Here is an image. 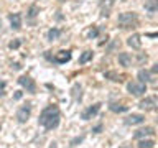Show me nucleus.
Returning <instances> with one entry per match:
<instances>
[{
    "instance_id": "nucleus-1",
    "label": "nucleus",
    "mask_w": 158,
    "mask_h": 148,
    "mask_svg": "<svg viewBox=\"0 0 158 148\" xmlns=\"http://www.w3.org/2000/svg\"><path fill=\"white\" fill-rule=\"evenodd\" d=\"M59 118H61L59 109L56 105H48L46 109H43L41 113H40L38 123L41 127H44L46 130H54V128L59 125Z\"/></svg>"
},
{
    "instance_id": "nucleus-2",
    "label": "nucleus",
    "mask_w": 158,
    "mask_h": 148,
    "mask_svg": "<svg viewBox=\"0 0 158 148\" xmlns=\"http://www.w3.org/2000/svg\"><path fill=\"white\" fill-rule=\"evenodd\" d=\"M137 22H138L137 13H133V12L120 13V15H118V18H117V23H118V27H120V28H130V27H135Z\"/></svg>"
},
{
    "instance_id": "nucleus-3",
    "label": "nucleus",
    "mask_w": 158,
    "mask_h": 148,
    "mask_svg": "<svg viewBox=\"0 0 158 148\" xmlns=\"http://www.w3.org/2000/svg\"><path fill=\"white\" fill-rule=\"evenodd\" d=\"M127 91L130 92L132 96H135V97H140V96H143V94L147 92V84L132 81V82H128V84H127Z\"/></svg>"
},
{
    "instance_id": "nucleus-4",
    "label": "nucleus",
    "mask_w": 158,
    "mask_h": 148,
    "mask_svg": "<svg viewBox=\"0 0 158 148\" xmlns=\"http://www.w3.org/2000/svg\"><path fill=\"white\" fill-rule=\"evenodd\" d=\"M18 84L23 89H27V92H30V94L36 92V84H35V81L30 76H20L18 77Z\"/></svg>"
},
{
    "instance_id": "nucleus-5",
    "label": "nucleus",
    "mask_w": 158,
    "mask_h": 148,
    "mask_svg": "<svg viewBox=\"0 0 158 148\" xmlns=\"http://www.w3.org/2000/svg\"><path fill=\"white\" fill-rule=\"evenodd\" d=\"M30 115H31V105L30 104H25L17 110V120L20 123H25L30 118Z\"/></svg>"
},
{
    "instance_id": "nucleus-6",
    "label": "nucleus",
    "mask_w": 158,
    "mask_h": 148,
    "mask_svg": "<svg viewBox=\"0 0 158 148\" xmlns=\"http://www.w3.org/2000/svg\"><path fill=\"white\" fill-rule=\"evenodd\" d=\"M101 105H102V104H94V105L87 107L86 110L81 113V118H82V120H91L92 117H96L97 113H99V110H101Z\"/></svg>"
},
{
    "instance_id": "nucleus-7",
    "label": "nucleus",
    "mask_w": 158,
    "mask_h": 148,
    "mask_svg": "<svg viewBox=\"0 0 158 148\" xmlns=\"http://www.w3.org/2000/svg\"><path fill=\"white\" fill-rule=\"evenodd\" d=\"M156 97L155 96H150V97H145L143 101L140 102V109H143V110H156Z\"/></svg>"
},
{
    "instance_id": "nucleus-8",
    "label": "nucleus",
    "mask_w": 158,
    "mask_h": 148,
    "mask_svg": "<svg viewBox=\"0 0 158 148\" xmlns=\"http://www.w3.org/2000/svg\"><path fill=\"white\" fill-rule=\"evenodd\" d=\"M71 61V51H59L56 56H53V63L56 64H66Z\"/></svg>"
},
{
    "instance_id": "nucleus-9",
    "label": "nucleus",
    "mask_w": 158,
    "mask_h": 148,
    "mask_svg": "<svg viewBox=\"0 0 158 148\" xmlns=\"http://www.w3.org/2000/svg\"><path fill=\"white\" fill-rule=\"evenodd\" d=\"M127 123V125H138V123H143L145 122V117L142 115V113H132V115L125 117V120H123Z\"/></svg>"
},
{
    "instance_id": "nucleus-10",
    "label": "nucleus",
    "mask_w": 158,
    "mask_h": 148,
    "mask_svg": "<svg viewBox=\"0 0 158 148\" xmlns=\"http://www.w3.org/2000/svg\"><path fill=\"white\" fill-rule=\"evenodd\" d=\"M155 135V128L153 127H145V128H140V130H137L135 133H133V137L135 138H143V137H153Z\"/></svg>"
},
{
    "instance_id": "nucleus-11",
    "label": "nucleus",
    "mask_w": 158,
    "mask_h": 148,
    "mask_svg": "<svg viewBox=\"0 0 158 148\" xmlns=\"http://www.w3.org/2000/svg\"><path fill=\"white\" fill-rule=\"evenodd\" d=\"M8 18H10L12 30H20V28H22V15H20V13H12Z\"/></svg>"
},
{
    "instance_id": "nucleus-12",
    "label": "nucleus",
    "mask_w": 158,
    "mask_h": 148,
    "mask_svg": "<svg viewBox=\"0 0 158 148\" xmlns=\"http://www.w3.org/2000/svg\"><path fill=\"white\" fill-rule=\"evenodd\" d=\"M127 44L133 49H140L142 48V41H140V35H132L127 39Z\"/></svg>"
},
{
    "instance_id": "nucleus-13",
    "label": "nucleus",
    "mask_w": 158,
    "mask_h": 148,
    "mask_svg": "<svg viewBox=\"0 0 158 148\" xmlns=\"http://www.w3.org/2000/svg\"><path fill=\"white\" fill-rule=\"evenodd\" d=\"M118 64L123 68L132 66V56L128 53H118Z\"/></svg>"
},
{
    "instance_id": "nucleus-14",
    "label": "nucleus",
    "mask_w": 158,
    "mask_h": 148,
    "mask_svg": "<svg viewBox=\"0 0 158 148\" xmlns=\"http://www.w3.org/2000/svg\"><path fill=\"white\" fill-rule=\"evenodd\" d=\"M71 96H73V99L76 102L81 101V99H82V87H81V84H74L73 89H71Z\"/></svg>"
},
{
    "instance_id": "nucleus-15",
    "label": "nucleus",
    "mask_w": 158,
    "mask_h": 148,
    "mask_svg": "<svg viewBox=\"0 0 158 148\" xmlns=\"http://www.w3.org/2000/svg\"><path fill=\"white\" fill-rule=\"evenodd\" d=\"M143 7H145V10H147V12H150V13H155L156 10H158V0H147Z\"/></svg>"
},
{
    "instance_id": "nucleus-16",
    "label": "nucleus",
    "mask_w": 158,
    "mask_h": 148,
    "mask_svg": "<svg viewBox=\"0 0 158 148\" xmlns=\"http://www.w3.org/2000/svg\"><path fill=\"white\" fill-rule=\"evenodd\" d=\"M59 36H61V30H59V28H51L48 31V35H46L48 41H54V39H58Z\"/></svg>"
},
{
    "instance_id": "nucleus-17",
    "label": "nucleus",
    "mask_w": 158,
    "mask_h": 148,
    "mask_svg": "<svg viewBox=\"0 0 158 148\" xmlns=\"http://www.w3.org/2000/svg\"><path fill=\"white\" fill-rule=\"evenodd\" d=\"M148 81H150V71H147V69H140V71H138V82L147 84Z\"/></svg>"
},
{
    "instance_id": "nucleus-18",
    "label": "nucleus",
    "mask_w": 158,
    "mask_h": 148,
    "mask_svg": "<svg viewBox=\"0 0 158 148\" xmlns=\"http://www.w3.org/2000/svg\"><path fill=\"white\" fill-rule=\"evenodd\" d=\"M92 56H94L92 51H84L81 56H79V64H86L87 61H91V59H92Z\"/></svg>"
},
{
    "instance_id": "nucleus-19",
    "label": "nucleus",
    "mask_w": 158,
    "mask_h": 148,
    "mask_svg": "<svg viewBox=\"0 0 158 148\" xmlns=\"http://www.w3.org/2000/svg\"><path fill=\"white\" fill-rule=\"evenodd\" d=\"M109 109H110L112 112H117V113H122V112H127L128 110L127 105H118V104H110Z\"/></svg>"
},
{
    "instance_id": "nucleus-20",
    "label": "nucleus",
    "mask_w": 158,
    "mask_h": 148,
    "mask_svg": "<svg viewBox=\"0 0 158 148\" xmlns=\"http://www.w3.org/2000/svg\"><path fill=\"white\" fill-rule=\"evenodd\" d=\"M155 146V142L153 140H140L138 142V148H153Z\"/></svg>"
},
{
    "instance_id": "nucleus-21",
    "label": "nucleus",
    "mask_w": 158,
    "mask_h": 148,
    "mask_svg": "<svg viewBox=\"0 0 158 148\" xmlns=\"http://www.w3.org/2000/svg\"><path fill=\"white\" fill-rule=\"evenodd\" d=\"M104 76H106L107 79H110V81H114V82H120V81H122V79H120V76H117L115 72H106Z\"/></svg>"
},
{
    "instance_id": "nucleus-22",
    "label": "nucleus",
    "mask_w": 158,
    "mask_h": 148,
    "mask_svg": "<svg viewBox=\"0 0 158 148\" xmlns=\"http://www.w3.org/2000/svg\"><path fill=\"white\" fill-rule=\"evenodd\" d=\"M38 12H40V8L36 7V5H31L30 10H28V18H35L38 15Z\"/></svg>"
},
{
    "instance_id": "nucleus-23",
    "label": "nucleus",
    "mask_w": 158,
    "mask_h": 148,
    "mask_svg": "<svg viewBox=\"0 0 158 148\" xmlns=\"http://www.w3.org/2000/svg\"><path fill=\"white\" fill-rule=\"evenodd\" d=\"M82 140H84V137H82V135H81V137H74L73 140L69 142V145H71V146H77L79 143H82Z\"/></svg>"
},
{
    "instance_id": "nucleus-24",
    "label": "nucleus",
    "mask_w": 158,
    "mask_h": 148,
    "mask_svg": "<svg viewBox=\"0 0 158 148\" xmlns=\"http://www.w3.org/2000/svg\"><path fill=\"white\" fill-rule=\"evenodd\" d=\"M97 35H99V30H97L96 27H94V28H91V30H89V33H87V36H89V38H91V39H92V38H96V36H97Z\"/></svg>"
},
{
    "instance_id": "nucleus-25",
    "label": "nucleus",
    "mask_w": 158,
    "mask_h": 148,
    "mask_svg": "<svg viewBox=\"0 0 158 148\" xmlns=\"http://www.w3.org/2000/svg\"><path fill=\"white\" fill-rule=\"evenodd\" d=\"M20 44H22V41H20V39H15V41H10L8 48L10 49H17V48H20Z\"/></svg>"
},
{
    "instance_id": "nucleus-26",
    "label": "nucleus",
    "mask_w": 158,
    "mask_h": 148,
    "mask_svg": "<svg viewBox=\"0 0 158 148\" xmlns=\"http://www.w3.org/2000/svg\"><path fill=\"white\" fill-rule=\"evenodd\" d=\"M5 87H7V82H5V81H0V97L5 96Z\"/></svg>"
},
{
    "instance_id": "nucleus-27",
    "label": "nucleus",
    "mask_w": 158,
    "mask_h": 148,
    "mask_svg": "<svg viewBox=\"0 0 158 148\" xmlns=\"http://www.w3.org/2000/svg\"><path fill=\"white\" fill-rule=\"evenodd\" d=\"M22 97H23V92H22V91H18V92L13 94V101H20Z\"/></svg>"
},
{
    "instance_id": "nucleus-28",
    "label": "nucleus",
    "mask_w": 158,
    "mask_h": 148,
    "mask_svg": "<svg viewBox=\"0 0 158 148\" xmlns=\"http://www.w3.org/2000/svg\"><path fill=\"white\" fill-rule=\"evenodd\" d=\"M92 132H94V133H101V132H102V123H99V125L94 127V128H92Z\"/></svg>"
},
{
    "instance_id": "nucleus-29",
    "label": "nucleus",
    "mask_w": 158,
    "mask_h": 148,
    "mask_svg": "<svg viewBox=\"0 0 158 148\" xmlns=\"http://www.w3.org/2000/svg\"><path fill=\"white\" fill-rule=\"evenodd\" d=\"M12 69L18 71V69H22V66H20V63H13V64H12Z\"/></svg>"
},
{
    "instance_id": "nucleus-30",
    "label": "nucleus",
    "mask_w": 158,
    "mask_h": 148,
    "mask_svg": "<svg viewBox=\"0 0 158 148\" xmlns=\"http://www.w3.org/2000/svg\"><path fill=\"white\" fill-rule=\"evenodd\" d=\"M156 72H158V64H153V68H152L150 74H156Z\"/></svg>"
},
{
    "instance_id": "nucleus-31",
    "label": "nucleus",
    "mask_w": 158,
    "mask_h": 148,
    "mask_svg": "<svg viewBox=\"0 0 158 148\" xmlns=\"http://www.w3.org/2000/svg\"><path fill=\"white\" fill-rule=\"evenodd\" d=\"M49 148H58V143L56 142H51V143H49Z\"/></svg>"
},
{
    "instance_id": "nucleus-32",
    "label": "nucleus",
    "mask_w": 158,
    "mask_h": 148,
    "mask_svg": "<svg viewBox=\"0 0 158 148\" xmlns=\"http://www.w3.org/2000/svg\"><path fill=\"white\" fill-rule=\"evenodd\" d=\"M147 36H150V38H156L158 35H156V33H147Z\"/></svg>"
},
{
    "instance_id": "nucleus-33",
    "label": "nucleus",
    "mask_w": 158,
    "mask_h": 148,
    "mask_svg": "<svg viewBox=\"0 0 158 148\" xmlns=\"http://www.w3.org/2000/svg\"><path fill=\"white\" fill-rule=\"evenodd\" d=\"M59 2H66V0H59Z\"/></svg>"
},
{
    "instance_id": "nucleus-34",
    "label": "nucleus",
    "mask_w": 158,
    "mask_h": 148,
    "mask_svg": "<svg viewBox=\"0 0 158 148\" xmlns=\"http://www.w3.org/2000/svg\"><path fill=\"white\" fill-rule=\"evenodd\" d=\"M0 128H2V125H0Z\"/></svg>"
},
{
    "instance_id": "nucleus-35",
    "label": "nucleus",
    "mask_w": 158,
    "mask_h": 148,
    "mask_svg": "<svg viewBox=\"0 0 158 148\" xmlns=\"http://www.w3.org/2000/svg\"><path fill=\"white\" fill-rule=\"evenodd\" d=\"M123 2H125V0H123Z\"/></svg>"
}]
</instances>
